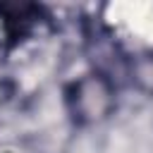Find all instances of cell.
Wrapping results in <instances>:
<instances>
[{
  "label": "cell",
  "mask_w": 153,
  "mask_h": 153,
  "mask_svg": "<svg viewBox=\"0 0 153 153\" xmlns=\"http://www.w3.org/2000/svg\"><path fill=\"white\" fill-rule=\"evenodd\" d=\"M67 112L79 127H93L105 122L117 108L115 84L103 72H86L67 86Z\"/></svg>",
  "instance_id": "6da1fadb"
},
{
  "label": "cell",
  "mask_w": 153,
  "mask_h": 153,
  "mask_svg": "<svg viewBox=\"0 0 153 153\" xmlns=\"http://www.w3.org/2000/svg\"><path fill=\"white\" fill-rule=\"evenodd\" d=\"M134 88H139L146 96H153V53H139L129 60L127 69Z\"/></svg>",
  "instance_id": "7a4b0ae2"
}]
</instances>
